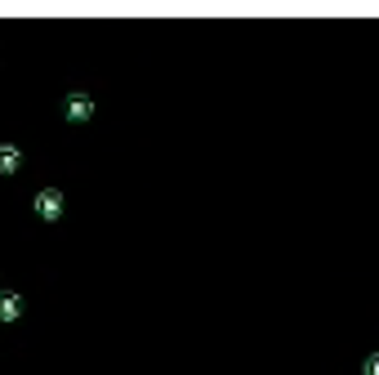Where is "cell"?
Returning a JSON list of instances; mask_svg holds the SVG:
<instances>
[{
    "label": "cell",
    "mask_w": 379,
    "mask_h": 375,
    "mask_svg": "<svg viewBox=\"0 0 379 375\" xmlns=\"http://www.w3.org/2000/svg\"><path fill=\"white\" fill-rule=\"evenodd\" d=\"M9 170H18V148L14 143H0V175H9Z\"/></svg>",
    "instance_id": "cell-3"
},
{
    "label": "cell",
    "mask_w": 379,
    "mask_h": 375,
    "mask_svg": "<svg viewBox=\"0 0 379 375\" xmlns=\"http://www.w3.org/2000/svg\"><path fill=\"white\" fill-rule=\"evenodd\" d=\"M18 308H22V304H18V295H0V322H14V318H18Z\"/></svg>",
    "instance_id": "cell-4"
},
{
    "label": "cell",
    "mask_w": 379,
    "mask_h": 375,
    "mask_svg": "<svg viewBox=\"0 0 379 375\" xmlns=\"http://www.w3.org/2000/svg\"><path fill=\"white\" fill-rule=\"evenodd\" d=\"M366 371H371V375H379V353H375L371 362H366Z\"/></svg>",
    "instance_id": "cell-5"
},
{
    "label": "cell",
    "mask_w": 379,
    "mask_h": 375,
    "mask_svg": "<svg viewBox=\"0 0 379 375\" xmlns=\"http://www.w3.org/2000/svg\"><path fill=\"white\" fill-rule=\"evenodd\" d=\"M90 107H94V103L85 99V94H71V99H67V116H71V121H85V116H90Z\"/></svg>",
    "instance_id": "cell-2"
},
{
    "label": "cell",
    "mask_w": 379,
    "mask_h": 375,
    "mask_svg": "<svg viewBox=\"0 0 379 375\" xmlns=\"http://www.w3.org/2000/svg\"><path fill=\"white\" fill-rule=\"evenodd\" d=\"M36 210H41V219H58V210H63V197L50 188V192H41L36 197Z\"/></svg>",
    "instance_id": "cell-1"
}]
</instances>
